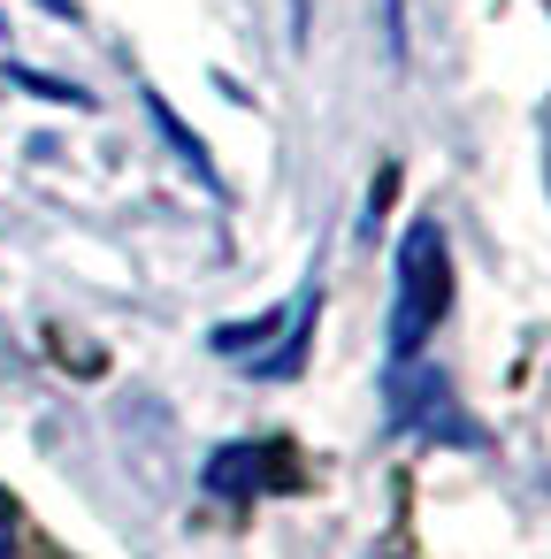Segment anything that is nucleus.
I'll return each mask as SVG.
<instances>
[{"instance_id":"obj_1","label":"nucleus","mask_w":551,"mask_h":559,"mask_svg":"<svg viewBox=\"0 0 551 559\" xmlns=\"http://www.w3.org/2000/svg\"><path fill=\"white\" fill-rule=\"evenodd\" d=\"M452 307V253H444V223L436 215H414L398 230V253H391V360H414L436 322Z\"/></svg>"},{"instance_id":"obj_2","label":"nucleus","mask_w":551,"mask_h":559,"mask_svg":"<svg viewBox=\"0 0 551 559\" xmlns=\"http://www.w3.org/2000/svg\"><path fill=\"white\" fill-rule=\"evenodd\" d=\"M391 421L414 429V437H429V444H436V429H444V444H482L475 421L452 406L444 376L436 368H414V360H391Z\"/></svg>"},{"instance_id":"obj_5","label":"nucleus","mask_w":551,"mask_h":559,"mask_svg":"<svg viewBox=\"0 0 551 559\" xmlns=\"http://www.w3.org/2000/svg\"><path fill=\"white\" fill-rule=\"evenodd\" d=\"M0 559H16V498L0 490Z\"/></svg>"},{"instance_id":"obj_6","label":"nucleus","mask_w":551,"mask_h":559,"mask_svg":"<svg viewBox=\"0 0 551 559\" xmlns=\"http://www.w3.org/2000/svg\"><path fill=\"white\" fill-rule=\"evenodd\" d=\"M47 9H55V16H77V0H47Z\"/></svg>"},{"instance_id":"obj_4","label":"nucleus","mask_w":551,"mask_h":559,"mask_svg":"<svg viewBox=\"0 0 551 559\" xmlns=\"http://www.w3.org/2000/svg\"><path fill=\"white\" fill-rule=\"evenodd\" d=\"M146 116H154V131H161V139H169V154H177V162H192V177H200V185H207V192H223V169H215V162H207V146H200V139H192V131H184V116H177V108H169V100H161V93H146Z\"/></svg>"},{"instance_id":"obj_3","label":"nucleus","mask_w":551,"mask_h":559,"mask_svg":"<svg viewBox=\"0 0 551 559\" xmlns=\"http://www.w3.org/2000/svg\"><path fill=\"white\" fill-rule=\"evenodd\" d=\"M276 483H291V452H284L276 437H238V444H223V452L207 460V490L230 498V506H245V498H261V490H276Z\"/></svg>"}]
</instances>
